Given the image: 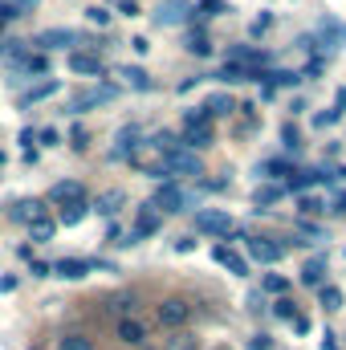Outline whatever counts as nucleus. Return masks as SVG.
Segmentation results:
<instances>
[{
  "label": "nucleus",
  "mask_w": 346,
  "mask_h": 350,
  "mask_svg": "<svg viewBox=\"0 0 346 350\" xmlns=\"http://www.w3.org/2000/svg\"><path fill=\"white\" fill-rule=\"evenodd\" d=\"M187 204H191V200H187V191H183L179 183H172V179H168V183H159V191H155V200H151V208H155L159 216L187 212Z\"/></svg>",
  "instance_id": "1"
},
{
  "label": "nucleus",
  "mask_w": 346,
  "mask_h": 350,
  "mask_svg": "<svg viewBox=\"0 0 346 350\" xmlns=\"http://www.w3.org/2000/svg\"><path fill=\"white\" fill-rule=\"evenodd\" d=\"M168 175H204V163H200V155L196 151H187V147H175L163 155V179Z\"/></svg>",
  "instance_id": "2"
},
{
  "label": "nucleus",
  "mask_w": 346,
  "mask_h": 350,
  "mask_svg": "<svg viewBox=\"0 0 346 350\" xmlns=\"http://www.w3.org/2000/svg\"><path fill=\"white\" fill-rule=\"evenodd\" d=\"M196 232L228 237V232H232V216H228V212H220V208H200V212H196Z\"/></svg>",
  "instance_id": "3"
},
{
  "label": "nucleus",
  "mask_w": 346,
  "mask_h": 350,
  "mask_svg": "<svg viewBox=\"0 0 346 350\" xmlns=\"http://www.w3.org/2000/svg\"><path fill=\"white\" fill-rule=\"evenodd\" d=\"M45 216H49L45 200H16V204L8 208V220H12V224H25V228H33V224L45 220Z\"/></svg>",
  "instance_id": "4"
},
{
  "label": "nucleus",
  "mask_w": 346,
  "mask_h": 350,
  "mask_svg": "<svg viewBox=\"0 0 346 350\" xmlns=\"http://www.w3.org/2000/svg\"><path fill=\"white\" fill-rule=\"evenodd\" d=\"M159 326H168V330H179V326H187V318H191V306L183 301V297H168V301H159Z\"/></svg>",
  "instance_id": "5"
},
{
  "label": "nucleus",
  "mask_w": 346,
  "mask_h": 350,
  "mask_svg": "<svg viewBox=\"0 0 346 350\" xmlns=\"http://www.w3.org/2000/svg\"><path fill=\"white\" fill-rule=\"evenodd\" d=\"M191 12H196V8H187V0H163V4L155 8V25L172 29V25H183Z\"/></svg>",
  "instance_id": "6"
},
{
  "label": "nucleus",
  "mask_w": 346,
  "mask_h": 350,
  "mask_svg": "<svg viewBox=\"0 0 346 350\" xmlns=\"http://www.w3.org/2000/svg\"><path fill=\"white\" fill-rule=\"evenodd\" d=\"M78 200H86V191H82V179H57L53 187H49V204H78Z\"/></svg>",
  "instance_id": "7"
},
{
  "label": "nucleus",
  "mask_w": 346,
  "mask_h": 350,
  "mask_svg": "<svg viewBox=\"0 0 346 350\" xmlns=\"http://www.w3.org/2000/svg\"><path fill=\"white\" fill-rule=\"evenodd\" d=\"M118 98V86H94V90H86V94H78L74 98V114H82V110H90V106H102V102H114Z\"/></svg>",
  "instance_id": "8"
},
{
  "label": "nucleus",
  "mask_w": 346,
  "mask_h": 350,
  "mask_svg": "<svg viewBox=\"0 0 346 350\" xmlns=\"http://www.w3.org/2000/svg\"><path fill=\"white\" fill-rule=\"evenodd\" d=\"M33 45L37 49H66V45H78V33L74 29H45L33 37Z\"/></svg>",
  "instance_id": "9"
},
{
  "label": "nucleus",
  "mask_w": 346,
  "mask_h": 350,
  "mask_svg": "<svg viewBox=\"0 0 346 350\" xmlns=\"http://www.w3.org/2000/svg\"><path fill=\"white\" fill-rule=\"evenodd\" d=\"M245 245H249V257L261 261V265H277L281 261V253H285L281 245H273V241H265V237H249Z\"/></svg>",
  "instance_id": "10"
},
{
  "label": "nucleus",
  "mask_w": 346,
  "mask_h": 350,
  "mask_svg": "<svg viewBox=\"0 0 346 350\" xmlns=\"http://www.w3.org/2000/svg\"><path fill=\"white\" fill-rule=\"evenodd\" d=\"M70 74H78V78H102V57L98 53H70Z\"/></svg>",
  "instance_id": "11"
},
{
  "label": "nucleus",
  "mask_w": 346,
  "mask_h": 350,
  "mask_svg": "<svg viewBox=\"0 0 346 350\" xmlns=\"http://www.w3.org/2000/svg\"><path fill=\"white\" fill-rule=\"evenodd\" d=\"M208 143H212V122L183 126V139H179V147H187V151H200V147H208Z\"/></svg>",
  "instance_id": "12"
},
{
  "label": "nucleus",
  "mask_w": 346,
  "mask_h": 350,
  "mask_svg": "<svg viewBox=\"0 0 346 350\" xmlns=\"http://www.w3.org/2000/svg\"><path fill=\"white\" fill-rule=\"evenodd\" d=\"M139 126H122L118 131V139H114V151H110V159H131L135 155V147H139Z\"/></svg>",
  "instance_id": "13"
},
{
  "label": "nucleus",
  "mask_w": 346,
  "mask_h": 350,
  "mask_svg": "<svg viewBox=\"0 0 346 350\" xmlns=\"http://www.w3.org/2000/svg\"><path fill=\"white\" fill-rule=\"evenodd\" d=\"M49 273H53V277H66V281H78V277H86V273H90V261H78V257H62L57 265H49Z\"/></svg>",
  "instance_id": "14"
},
{
  "label": "nucleus",
  "mask_w": 346,
  "mask_h": 350,
  "mask_svg": "<svg viewBox=\"0 0 346 350\" xmlns=\"http://www.w3.org/2000/svg\"><path fill=\"white\" fill-rule=\"evenodd\" d=\"M118 338H122L127 347H143V342H147V330H143V322L122 318V322H118Z\"/></svg>",
  "instance_id": "15"
},
{
  "label": "nucleus",
  "mask_w": 346,
  "mask_h": 350,
  "mask_svg": "<svg viewBox=\"0 0 346 350\" xmlns=\"http://www.w3.org/2000/svg\"><path fill=\"white\" fill-rule=\"evenodd\" d=\"M122 200H127L122 191H102V196L94 200V208H90V212H98V216H114V212L122 208Z\"/></svg>",
  "instance_id": "16"
},
{
  "label": "nucleus",
  "mask_w": 346,
  "mask_h": 350,
  "mask_svg": "<svg viewBox=\"0 0 346 350\" xmlns=\"http://www.w3.org/2000/svg\"><path fill=\"white\" fill-rule=\"evenodd\" d=\"M159 224H163V216L151 208V204H143V212H139V228H135V237H151V232H159Z\"/></svg>",
  "instance_id": "17"
},
{
  "label": "nucleus",
  "mask_w": 346,
  "mask_h": 350,
  "mask_svg": "<svg viewBox=\"0 0 346 350\" xmlns=\"http://www.w3.org/2000/svg\"><path fill=\"white\" fill-rule=\"evenodd\" d=\"M212 257H216V261L224 265V269H228V273H237V277H245V273H249V265L241 261V257H237V253H232V249H228V245H220V249H216V253H212Z\"/></svg>",
  "instance_id": "18"
},
{
  "label": "nucleus",
  "mask_w": 346,
  "mask_h": 350,
  "mask_svg": "<svg viewBox=\"0 0 346 350\" xmlns=\"http://www.w3.org/2000/svg\"><path fill=\"white\" fill-rule=\"evenodd\" d=\"M86 216H90V204H86V200H78V204H66V208H62V220H57V224L74 228V224H82Z\"/></svg>",
  "instance_id": "19"
},
{
  "label": "nucleus",
  "mask_w": 346,
  "mask_h": 350,
  "mask_svg": "<svg viewBox=\"0 0 346 350\" xmlns=\"http://www.w3.org/2000/svg\"><path fill=\"white\" fill-rule=\"evenodd\" d=\"M29 237H33V245H49V241L57 237V220H49V216H45V220H37V224L29 228Z\"/></svg>",
  "instance_id": "20"
},
{
  "label": "nucleus",
  "mask_w": 346,
  "mask_h": 350,
  "mask_svg": "<svg viewBox=\"0 0 346 350\" xmlns=\"http://www.w3.org/2000/svg\"><path fill=\"white\" fill-rule=\"evenodd\" d=\"M281 196H285V191H281L277 183H265V187H257V191H253V204H257V212H261V208H273Z\"/></svg>",
  "instance_id": "21"
},
{
  "label": "nucleus",
  "mask_w": 346,
  "mask_h": 350,
  "mask_svg": "<svg viewBox=\"0 0 346 350\" xmlns=\"http://www.w3.org/2000/svg\"><path fill=\"white\" fill-rule=\"evenodd\" d=\"M57 90H62L57 82H37L33 90H25V94H21V102H25V106H33V102H41V98H53Z\"/></svg>",
  "instance_id": "22"
},
{
  "label": "nucleus",
  "mask_w": 346,
  "mask_h": 350,
  "mask_svg": "<svg viewBox=\"0 0 346 350\" xmlns=\"http://www.w3.org/2000/svg\"><path fill=\"white\" fill-rule=\"evenodd\" d=\"M302 281H306V285H322V281H326V261H322V257L306 261V269H302Z\"/></svg>",
  "instance_id": "23"
},
{
  "label": "nucleus",
  "mask_w": 346,
  "mask_h": 350,
  "mask_svg": "<svg viewBox=\"0 0 346 350\" xmlns=\"http://www.w3.org/2000/svg\"><path fill=\"white\" fill-rule=\"evenodd\" d=\"M118 74L127 78V86H131V90H151V78H147V74H143L139 66H122Z\"/></svg>",
  "instance_id": "24"
},
{
  "label": "nucleus",
  "mask_w": 346,
  "mask_h": 350,
  "mask_svg": "<svg viewBox=\"0 0 346 350\" xmlns=\"http://www.w3.org/2000/svg\"><path fill=\"white\" fill-rule=\"evenodd\" d=\"M204 110H208V118H212V114H232V98H228V94H212Z\"/></svg>",
  "instance_id": "25"
},
{
  "label": "nucleus",
  "mask_w": 346,
  "mask_h": 350,
  "mask_svg": "<svg viewBox=\"0 0 346 350\" xmlns=\"http://www.w3.org/2000/svg\"><path fill=\"white\" fill-rule=\"evenodd\" d=\"M187 49H191L196 57H208V53H212V41H208L204 33H191V37H187Z\"/></svg>",
  "instance_id": "26"
},
{
  "label": "nucleus",
  "mask_w": 346,
  "mask_h": 350,
  "mask_svg": "<svg viewBox=\"0 0 346 350\" xmlns=\"http://www.w3.org/2000/svg\"><path fill=\"white\" fill-rule=\"evenodd\" d=\"M322 306L326 310H343V289L338 285H322Z\"/></svg>",
  "instance_id": "27"
},
{
  "label": "nucleus",
  "mask_w": 346,
  "mask_h": 350,
  "mask_svg": "<svg viewBox=\"0 0 346 350\" xmlns=\"http://www.w3.org/2000/svg\"><path fill=\"white\" fill-rule=\"evenodd\" d=\"M57 350H94V347H90V338H82V334H66L57 342Z\"/></svg>",
  "instance_id": "28"
},
{
  "label": "nucleus",
  "mask_w": 346,
  "mask_h": 350,
  "mask_svg": "<svg viewBox=\"0 0 346 350\" xmlns=\"http://www.w3.org/2000/svg\"><path fill=\"white\" fill-rule=\"evenodd\" d=\"M163 350H200V342H196L191 334H175V338H168V347Z\"/></svg>",
  "instance_id": "29"
},
{
  "label": "nucleus",
  "mask_w": 346,
  "mask_h": 350,
  "mask_svg": "<svg viewBox=\"0 0 346 350\" xmlns=\"http://www.w3.org/2000/svg\"><path fill=\"white\" fill-rule=\"evenodd\" d=\"M220 78H224V82H249V70H241V66H232V62H228V66L220 70Z\"/></svg>",
  "instance_id": "30"
},
{
  "label": "nucleus",
  "mask_w": 346,
  "mask_h": 350,
  "mask_svg": "<svg viewBox=\"0 0 346 350\" xmlns=\"http://www.w3.org/2000/svg\"><path fill=\"white\" fill-rule=\"evenodd\" d=\"M343 118V110L334 106V110H326V114H314V126H330V122H338Z\"/></svg>",
  "instance_id": "31"
},
{
  "label": "nucleus",
  "mask_w": 346,
  "mask_h": 350,
  "mask_svg": "<svg viewBox=\"0 0 346 350\" xmlns=\"http://www.w3.org/2000/svg\"><path fill=\"white\" fill-rule=\"evenodd\" d=\"M269 25H273V16H269V12H261L257 21H253V25H249V33H253V37H261V33H265V29H269Z\"/></svg>",
  "instance_id": "32"
},
{
  "label": "nucleus",
  "mask_w": 346,
  "mask_h": 350,
  "mask_svg": "<svg viewBox=\"0 0 346 350\" xmlns=\"http://www.w3.org/2000/svg\"><path fill=\"white\" fill-rule=\"evenodd\" d=\"M33 139H41V147H57V131H53V126H45V131H37Z\"/></svg>",
  "instance_id": "33"
},
{
  "label": "nucleus",
  "mask_w": 346,
  "mask_h": 350,
  "mask_svg": "<svg viewBox=\"0 0 346 350\" xmlns=\"http://www.w3.org/2000/svg\"><path fill=\"white\" fill-rule=\"evenodd\" d=\"M216 12H224V0H204L200 4V16H216Z\"/></svg>",
  "instance_id": "34"
},
{
  "label": "nucleus",
  "mask_w": 346,
  "mask_h": 350,
  "mask_svg": "<svg viewBox=\"0 0 346 350\" xmlns=\"http://www.w3.org/2000/svg\"><path fill=\"white\" fill-rule=\"evenodd\" d=\"M302 212H306V216H318V212H322V204H318L314 196H302Z\"/></svg>",
  "instance_id": "35"
},
{
  "label": "nucleus",
  "mask_w": 346,
  "mask_h": 350,
  "mask_svg": "<svg viewBox=\"0 0 346 350\" xmlns=\"http://www.w3.org/2000/svg\"><path fill=\"white\" fill-rule=\"evenodd\" d=\"M86 16L94 25H110V12H106V8H86Z\"/></svg>",
  "instance_id": "36"
},
{
  "label": "nucleus",
  "mask_w": 346,
  "mask_h": 350,
  "mask_svg": "<svg viewBox=\"0 0 346 350\" xmlns=\"http://www.w3.org/2000/svg\"><path fill=\"white\" fill-rule=\"evenodd\" d=\"M12 16H21V12H16V0H12V4L0 0V21H12Z\"/></svg>",
  "instance_id": "37"
},
{
  "label": "nucleus",
  "mask_w": 346,
  "mask_h": 350,
  "mask_svg": "<svg viewBox=\"0 0 346 350\" xmlns=\"http://www.w3.org/2000/svg\"><path fill=\"white\" fill-rule=\"evenodd\" d=\"M265 289H269V293H281V289H285V277H265Z\"/></svg>",
  "instance_id": "38"
},
{
  "label": "nucleus",
  "mask_w": 346,
  "mask_h": 350,
  "mask_svg": "<svg viewBox=\"0 0 346 350\" xmlns=\"http://www.w3.org/2000/svg\"><path fill=\"white\" fill-rule=\"evenodd\" d=\"M70 143H74V147L82 151V147H86V131H82V126H74V135H70Z\"/></svg>",
  "instance_id": "39"
},
{
  "label": "nucleus",
  "mask_w": 346,
  "mask_h": 350,
  "mask_svg": "<svg viewBox=\"0 0 346 350\" xmlns=\"http://www.w3.org/2000/svg\"><path fill=\"white\" fill-rule=\"evenodd\" d=\"M25 70H29V74H45V57H33V62H29Z\"/></svg>",
  "instance_id": "40"
},
{
  "label": "nucleus",
  "mask_w": 346,
  "mask_h": 350,
  "mask_svg": "<svg viewBox=\"0 0 346 350\" xmlns=\"http://www.w3.org/2000/svg\"><path fill=\"white\" fill-rule=\"evenodd\" d=\"M277 318H293V301H277Z\"/></svg>",
  "instance_id": "41"
},
{
  "label": "nucleus",
  "mask_w": 346,
  "mask_h": 350,
  "mask_svg": "<svg viewBox=\"0 0 346 350\" xmlns=\"http://www.w3.org/2000/svg\"><path fill=\"white\" fill-rule=\"evenodd\" d=\"M261 172H269V175H281V172H285V163H277V159H273V163H265Z\"/></svg>",
  "instance_id": "42"
},
{
  "label": "nucleus",
  "mask_w": 346,
  "mask_h": 350,
  "mask_svg": "<svg viewBox=\"0 0 346 350\" xmlns=\"http://www.w3.org/2000/svg\"><path fill=\"white\" fill-rule=\"evenodd\" d=\"M253 350H269V338H265V334H257V338H253Z\"/></svg>",
  "instance_id": "43"
},
{
  "label": "nucleus",
  "mask_w": 346,
  "mask_h": 350,
  "mask_svg": "<svg viewBox=\"0 0 346 350\" xmlns=\"http://www.w3.org/2000/svg\"><path fill=\"white\" fill-rule=\"evenodd\" d=\"M343 106H346V90H343V94H338V110H343Z\"/></svg>",
  "instance_id": "44"
},
{
  "label": "nucleus",
  "mask_w": 346,
  "mask_h": 350,
  "mask_svg": "<svg viewBox=\"0 0 346 350\" xmlns=\"http://www.w3.org/2000/svg\"><path fill=\"white\" fill-rule=\"evenodd\" d=\"M0 53H4V45H0Z\"/></svg>",
  "instance_id": "45"
}]
</instances>
